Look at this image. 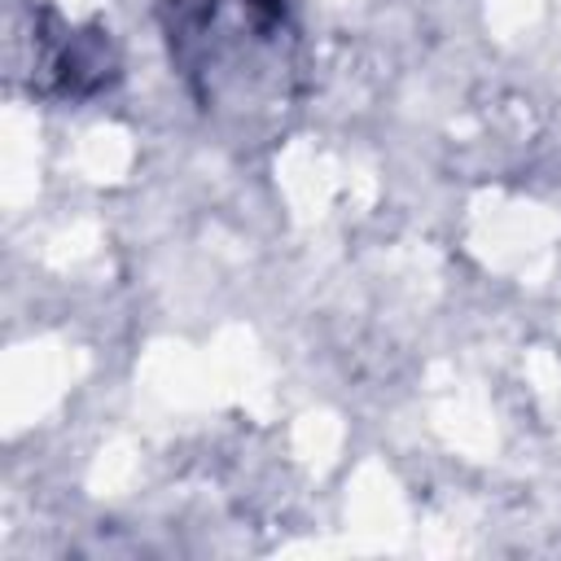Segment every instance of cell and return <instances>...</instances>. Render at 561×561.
<instances>
[{
    "instance_id": "obj_1",
    "label": "cell",
    "mask_w": 561,
    "mask_h": 561,
    "mask_svg": "<svg viewBox=\"0 0 561 561\" xmlns=\"http://www.w3.org/2000/svg\"><path fill=\"white\" fill-rule=\"evenodd\" d=\"M35 70L39 83L66 96H92L105 83L118 79V48L110 39V31L101 26H57V35H35Z\"/></svg>"
}]
</instances>
